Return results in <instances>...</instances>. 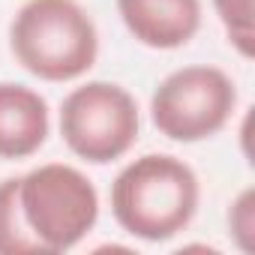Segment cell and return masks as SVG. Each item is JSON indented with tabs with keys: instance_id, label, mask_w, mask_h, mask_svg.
Returning <instances> with one entry per match:
<instances>
[{
	"instance_id": "cell-10",
	"label": "cell",
	"mask_w": 255,
	"mask_h": 255,
	"mask_svg": "<svg viewBox=\"0 0 255 255\" xmlns=\"http://www.w3.org/2000/svg\"><path fill=\"white\" fill-rule=\"evenodd\" d=\"M231 225H234V231L240 237V246L243 249H252V243H249V234H252V192H243L240 201L234 204Z\"/></svg>"
},
{
	"instance_id": "cell-5",
	"label": "cell",
	"mask_w": 255,
	"mask_h": 255,
	"mask_svg": "<svg viewBox=\"0 0 255 255\" xmlns=\"http://www.w3.org/2000/svg\"><path fill=\"white\" fill-rule=\"evenodd\" d=\"M237 102L231 78L216 66H183L153 93V126L171 141H201L228 123Z\"/></svg>"
},
{
	"instance_id": "cell-3",
	"label": "cell",
	"mask_w": 255,
	"mask_h": 255,
	"mask_svg": "<svg viewBox=\"0 0 255 255\" xmlns=\"http://www.w3.org/2000/svg\"><path fill=\"white\" fill-rule=\"evenodd\" d=\"M18 210L42 255L72 249L99 216L93 183L72 165H39L18 177Z\"/></svg>"
},
{
	"instance_id": "cell-9",
	"label": "cell",
	"mask_w": 255,
	"mask_h": 255,
	"mask_svg": "<svg viewBox=\"0 0 255 255\" xmlns=\"http://www.w3.org/2000/svg\"><path fill=\"white\" fill-rule=\"evenodd\" d=\"M213 6L243 57H252V0H213Z\"/></svg>"
},
{
	"instance_id": "cell-7",
	"label": "cell",
	"mask_w": 255,
	"mask_h": 255,
	"mask_svg": "<svg viewBox=\"0 0 255 255\" xmlns=\"http://www.w3.org/2000/svg\"><path fill=\"white\" fill-rule=\"evenodd\" d=\"M48 135V105L24 84H0V159L33 156Z\"/></svg>"
},
{
	"instance_id": "cell-8",
	"label": "cell",
	"mask_w": 255,
	"mask_h": 255,
	"mask_svg": "<svg viewBox=\"0 0 255 255\" xmlns=\"http://www.w3.org/2000/svg\"><path fill=\"white\" fill-rule=\"evenodd\" d=\"M0 255H42L18 210V177L0 183Z\"/></svg>"
},
{
	"instance_id": "cell-6",
	"label": "cell",
	"mask_w": 255,
	"mask_h": 255,
	"mask_svg": "<svg viewBox=\"0 0 255 255\" xmlns=\"http://www.w3.org/2000/svg\"><path fill=\"white\" fill-rule=\"evenodd\" d=\"M129 33L150 48H180L201 24L198 0H117Z\"/></svg>"
},
{
	"instance_id": "cell-4",
	"label": "cell",
	"mask_w": 255,
	"mask_h": 255,
	"mask_svg": "<svg viewBox=\"0 0 255 255\" xmlns=\"http://www.w3.org/2000/svg\"><path fill=\"white\" fill-rule=\"evenodd\" d=\"M60 135L75 156L96 165L114 162L138 138V105L120 84L90 81L63 99Z\"/></svg>"
},
{
	"instance_id": "cell-2",
	"label": "cell",
	"mask_w": 255,
	"mask_h": 255,
	"mask_svg": "<svg viewBox=\"0 0 255 255\" xmlns=\"http://www.w3.org/2000/svg\"><path fill=\"white\" fill-rule=\"evenodd\" d=\"M15 60L42 81H72L96 63L99 39L75 0H27L12 30Z\"/></svg>"
},
{
	"instance_id": "cell-1",
	"label": "cell",
	"mask_w": 255,
	"mask_h": 255,
	"mask_svg": "<svg viewBox=\"0 0 255 255\" xmlns=\"http://www.w3.org/2000/svg\"><path fill=\"white\" fill-rule=\"evenodd\" d=\"M198 207V180L192 168L165 153H147L129 162L111 186V210L123 231L159 243L180 234Z\"/></svg>"
}]
</instances>
